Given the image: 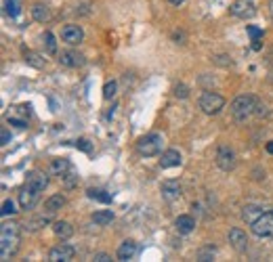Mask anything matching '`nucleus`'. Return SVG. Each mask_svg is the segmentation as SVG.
Here are the masks:
<instances>
[{
    "instance_id": "f257e3e1",
    "label": "nucleus",
    "mask_w": 273,
    "mask_h": 262,
    "mask_svg": "<svg viewBox=\"0 0 273 262\" xmlns=\"http://www.w3.org/2000/svg\"><path fill=\"white\" fill-rule=\"evenodd\" d=\"M19 244H21L19 225H2L0 227V258L9 260L13 254L19 250Z\"/></svg>"
},
{
    "instance_id": "f03ea898",
    "label": "nucleus",
    "mask_w": 273,
    "mask_h": 262,
    "mask_svg": "<svg viewBox=\"0 0 273 262\" xmlns=\"http://www.w3.org/2000/svg\"><path fill=\"white\" fill-rule=\"evenodd\" d=\"M255 109H257V99L252 94H240L231 103V113L238 124H246V120L255 113Z\"/></svg>"
},
{
    "instance_id": "7ed1b4c3",
    "label": "nucleus",
    "mask_w": 273,
    "mask_h": 262,
    "mask_svg": "<svg viewBox=\"0 0 273 262\" xmlns=\"http://www.w3.org/2000/svg\"><path fill=\"white\" fill-rule=\"evenodd\" d=\"M162 145H164L162 134L149 132V134H145V137H141L137 140V153L141 157H154L162 151Z\"/></svg>"
},
{
    "instance_id": "20e7f679",
    "label": "nucleus",
    "mask_w": 273,
    "mask_h": 262,
    "mask_svg": "<svg viewBox=\"0 0 273 262\" xmlns=\"http://www.w3.org/2000/svg\"><path fill=\"white\" fill-rule=\"evenodd\" d=\"M198 105H200V109L204 111L206 116H217V113H221V109L225 107V99L221 97L219 92L206 91V92H202Z\"/></svg>"
},
{
    "instance_id": "39448f33",
    "label": "nucleus",
    "mask_w": 273,
    "mask_h": 262,
    "mask_svg": "<svg viewBox=\"0 0 273 262\" xmlns=\"http://www.w3.org/2000/svg\"><path fill=\"white\" fill-rule=\"evenodd\" d=\"M252 233L261 239H273V212H263L258 218L250 225Z\"/></svg>"
},
{
    "instance_id": "423d86ee",
    "label": "nucleus",
    "mask_w": 273,
    "mask_h": 262,
    "mask_svg": "<svg viewBox=\"0 0 273 262\" xmlns=\"http://www.w3.org/2000/svg\"><path fill=\"white\" fill-rule=\"evenodd\" d=\"M217 166L223 172H231L238 166V155L233 151V147L229 145H221L217 149Z\"/></svg>"
},
{
    "instance_id": "0eeeda50",
    "label": "nucleus",
    "mask_w": 273,
    "mask_h": 262,
    "mask_svg": "<svg viewBox=\"0 0 273 262\" xmlns=\"http://www.w3.org/2000/svg\"><path fill=\"white\" fill-rule=\"evenodd\" d=\"M40 189L32 187V185H23L21 191H19V206H21V210H32L38 203V200H40Z\"/></svg>"
},
{
    "instance_id": "6e6552de",
    "label": "nucleus",
    "mask_w": 273,
    "mask_h": 262,
    "mask_svg": "<svg viewBox=\"0 0 273 262\" xmlns=\"http://www.w3.org/2000/svg\"><path fill=\"white\" fill-rule=\"evenodd\" d=\"M229 13L238 19H252L257 15L255 0H236V2L229 6Z\"/></svg>"
},
{
    "instance_id": "1a4fd4ad",
    "label": "nucleus",
    "mask_w": 273,
    "mask_h": 262,
    "mask_svg": "<svg viewBox=\"0 0 273 262\" xmlns=\"http://www.w3.org/2000/svg\"><path fill=\"white\" fill-rule=\"evenodd\" d=\"M61 40L67 42L69 46H76V44H80L82 40H84V31H82L80 25L69 23V25H65V28L61 30Z\"/></svg>"
},
{
    "instance_id": "9d476101",
    "label": "nucleus",
    "mask_w": 273,
    "mask_h": 262,
    "mask_svg": "<svg viewBox=\"0 0 273 262\" xmlns=\"http://www.w3.org/2000/svg\"><path fill=\"white\" fill-rule=\"evenodd\" d=\"M76 256V247L69 246V244H59L57 247L48 252V260L50 262H67Z\"/></svg>"
},
{
    "instance_id": "9b49d317",
    "label": "nucleus",
    "mask_w": 273,
    "mask_h": 262,
    "mask_svg": "<svg viewBox=\"0 0 273 262\" xmlns=\"http://www.w3.org/2000/svg\"><path fill=\"white\" fill-rule=\"evenodd\" d=\"M59 63L63 67H82L86 63V59L78 50H63L59 55Z\"/></svg>"
},
{
    "instance_id": "f8f14e48",
    "label": "nucleus",
    "mask_w": 273,
    "mask_h": 262,
    "mask_svg": "<svg viewBox=\"0 0 273 262\" xmlns=\"http://www.w3.org/2000/svg\"><path fill=\"white\" fill-rule=\"evenodd\" d=\"M160 193L166 201H177L183 195V187L179 185V181H164L160 187Z\"/></svg>"
},
{
    "instance_id": "ddd939ff",
    "label": "nucleus",
    "mask_w": 273,
    "mask_h": 262,
    "mask_svg": "<svg viewBox=\"0 0 273 262\" xmlns=\"http://www.w3.org/2000/svg\"><path fill=\"white\" fill-rule=\"evenodd\" d=\"M229 244H231L233 250L240 252V254L248 250V237H246V233L242 231V229H238V227L229 231Z\"/></svg>"
},
{
    "instance_id": "4468645a",
    "label": "nucleus",
    "mask_w": 273,
    "mask_h": 262,
    "mask_svg": "<svg viewBox=\"0 0 273 262\" xmlns=\"http://www.w3.org/2000/svg\"><path fill=\"white\" fill-rule=\"evenodd\" d=\"M137 252H139L137 241L126 239V241H122V244H120L118 252H116V258H118V260H122V262H126V260H132V258H135V256H137Z\"/></svg>"
},
{
    "instance_id": "2eb2a0df",
    "label": "nucleus",
    "mask_w": 273,
    "mask_h": 262,
    "mask_svg": "<svg viewBox=\"0 0 273 262\" xmlns=\"http://www.w3.org/2000/svg\"><path fill=\"white\" fill-rule=\"evenodd\" d=\"M181 153L177 149H168L162 153L160 157V168H175V166H181Z\"/></svg>"
},
{
    "instance_id": "dca6fc26",
    "label": "nucleus",
    "mask_w": 273,
    "mask_h": 262,
    "mask_svg": "<svg viewBox=\"0 0 273 262\" xmlns=\"http://www.w3.org/2000/svg\"><path fill=\"white\" fill-rule=\"evenodd\" d=\"M175 227H177V231H179L181 235H189L195 229V220H193V216L183 214V216H179V218L175 220Z\"/></svg>"
},
{
    "instance_id": "f3484780",
    "label": "nucleus",
    "mask_w": 273,
    "mask_h": 262,
    "mask_svg": "<svg viewBox=\"0 0 273 262\" xmlns=\"http://www.w3.org/2000/svg\"><path fill=\"white\" fill-rule=\"evenodd\" d=\"M25 185H32V187L44 191L48 185V176L44 174V172H30L28 178H25Z\"/></svg>"
},
{
    "instance_id": "a211bd4d",
    "label": "nucleus",
    "mask_w": 273,
    "mask_h": 262,
    "mask_svg": "<svg viewBox=\"0 0 273 262\" xmlns=\"http://www.w3.org/2000/svg\"><path fill=\"white\" fill-rule=\"evenodd\" d=\"M65 206V197H63L61 193H55V195H50L47 201H44V210H47V214H55V212H59V210Z\"/></svg>"
},
{
    "instance_id": "6ab92c4d",
    "label": "nucleus",
    "mask_w": 273,
    "mask_h": 262,
    "mask_svg": "<svg viewBox=\"0 0 273 262\" xmlns=\"http://www.w3.org/2000/svg\"><path fill=\"white\" fill-rule=\"evenodd\" d=\"M53 231L57 237H61V239H69L74 235V227L69 225L67 220H55L53 222Z\"/></svg>"
},
{
    "instance_id": "aec40b11",
    "label": "nucleus",
    "mask_w": 273,
    "mask_h": 262,
    "mask_svg": "<svg viewBox=\"0 0 273 262\" xmlns=\"http://www.w3.org/2000/svg\"><path fill=\"white\" fill-rule=\"evenodd\" d=\"M69 168H72V164L67 162V159H53V162H50V168H48V172L50 174H55V176H65L67 172H69Z\"/></svg>"
},
{
    "instance_id": "412c9836",
    "label": "nucleus",
    "mask_w": 273,
    "mask_h": 262,
    "mask_svg": "<svg viewBox=\"0 0 273 262\" xmlns=\"http://www.w3.org/2000/svg\"><path fill=\"white\" fill-rule=\"evenodd\" d=\"M32 17H34L38 23H47L48 19H50L48 6H47V4H42V2H36L34 6H32Z\"/></svg>"
},
{
    "instance_id": "4be33fe9",
    "label": "nucleus",
    "mask_w": 273,
    "mask_h": 262,
    "mask_svg": "<svg viewBox=\"0 0 273 262\" xmlns=\"http://www.w3.org/2000/svg\"><path fill=\"white\" fill-rule=\"evenodd\" d=\"M21 9H23L21 0H4V13L11 19H17L19 15H21Z\"/></svg>"
},
{
    "instance_id": "5701e85b",
    "label": "nucleus",
    "mask_w": 273,
    "mask_h": 262,
    "mask_svg": "<svg viewBox=\"0 0 273 262\" xmlns=\"http://www.w3.org/2000/svg\"><path fill=\"white\" fill-rule=\"evenodd\" d=\"M23 59H25V63L28 65H32V67H36V69H42L44 67V59L38 53H34V50H30V48H25L23 50Z\"/></svg>"
},
{
    "instance_id": "b1692460",
    "label": "nucleus",
    "mask_w": 273,
    "mask_h": 262,
    "mask_svg": "<svg viewBox=\"0 0 273 262\" xmlns=\"http://www.w3.org/2000/svg\"><path fill=\"white\" fill-rule=\"evenodd\" d=\"M113 220V212L112 210H99V212L93 214V222L99 227H107Z\"/></svg>"
},
{
    "instance_id": "393cba45",
    "label": "nucleus",
    "mask_w": 273,
    "mask_h": 262,
    "mask_svg": "<svg viewBox=\"0 0 273 262\" xmlns=\"http://www.w3.org/2000/svg\"><path fill=\"white\" fill-rule=\"evenodd\" d=\"M86 195H88V200H95L101 203H112V195L103 189H86Z\"/></svg>"
},
{
    "instance_id": "a878e982",
    "label": "nucleus",
    "mask_w": 273,
    "mask_h": 262,
    "mask_svg": "<svg viewBox=\"0 0 273 262\" xmlns=\"http://www.w3.org/2000/svg\"><path fill=\"white\" fill-rule=\"evenodd\" d=\"M261 214H263V208H258V206H246L244 212H242V218L248 222V225H252V222H255Z\"/></svg>"
},
{
    "instance_id": "bb28decb",
    "label": "nucleus",
    "mask_w": 273,
    "mask_h": 262,
    "mask_svg": "<svg viewBox=\"0 0 273 262\" xmlns=\"http://www.w3.org/2000/svg\"><path fill=\"white\" fill-rule=\"evenodd\" d=\"M50 216H53V214H47V216H40V218H36V220L25 222L23 229H25V231H36V229H40V227H44V225H48V222H50Z\"/></svg>"
},
{
    "instance_id": "cd10ccee",
    "label": "nucleus",
    "mask_w": 273,
    "mask_h": 262,
    "mask_svg": "<svg viewBox=\"0 0 273 262\" xmlns=\"http://www.w3.org/2000/svg\"><path fill=\"white\" fill-rule=\"evenodd\" d=\"M248 34H250V38H252V48L255 50H258L261 48V38H263V30H258V28H255V25H248Z\"/></svg>"
},
{
    "instance_id": "c85d7f7f",
    "label": "nucleus",
    "mask_w": 273,
    "mask_h": 262,
    "mask_svg": "<svg viewBox=\"0 0 273 262\" xmlns=\"http://www.w3.org/2000/svg\"><path fill=\"white\" fill-rule=\"evenodd\" d=\"M42 40H44V46H47V53L48 55H57V40H55L53 31H44Z\"/></svg>"
},
{
    "instance_id": "c756f323",
    "label": "nucleus",
    "mask_w": 273,
    "mask_h": 262,
    "mask_svg": "<svg viewBox=\"0 0 273 262\" xmlns=\"http://www.w3.org/2000/svg\"><path fill=\"white\" fill-rule=\"evenodd\" d=\"M116 88H118V84H116V82H107V84L103 86V99L105 101H110V99H113V97H116Z\"/></svg>"
},
{
    "instance_id": "7c9ffc66",
    "label": "nucleus",
    "mask_w": 273,
    "mask_h": 262,
    "mask_svg": "<svg viewBox=\"0 0 273 262\" xmlns=\"http://www.w3.org/2000/svg\"><path fill=\"white\" fill-rule=\"evenodd\" d=\"M212 258H214V247L212 246H208V247H204V250L198 252V260H202V262H208Z\"/></svg>"
},
{
    "instance_id": "2f4dec72",
    "label": "nucleus",
    "mask_w": 273,
    "mask_h": 262,
    "mask_svg": "<svg viewBox=\"0 0 273 262\" xmlns=\"http://www.w3.org/2000/svg\"><path fill=\"white\" fill-rule=\"evenodd\" d=\"M175 97L177 99H187L189 97V88L185 84H177L175 86Z\"/></svg>"
},
{
    "instance_id": "473e14b6",
    "label": "nucleus",
    "mask_w": 273,
    "mask_h": 262,
    "mask_svg": "<svg viewBox=\"0 0 273 262\" xmlns=\"http://www.w3.org/2000/svg\"><path fill=\"white\" fill-rule=\"evenodd\" d=\"M17 210H15V203H13L11 200H4L2 203V216H13Z\"/></svg>"
},
{
    "instance_id": "72a5a7b5",
    "label": "nucleus",
    "mask_w": 273,
    "mask_h": 262,
    "mask_svg": "<svg viewBox=\"0 0 273 262\" xmlns=\"http://www.w3.org/2000/svg\"><path fill=\"white\" fill-rule=\"evenodd\" d=\"M63 185H65V189L76 187V185H78V176H76V174H65V176H63Z\"/></svg>"
},
{
    "instance_id": "f704fd0d",
    "label": "nucleus",
    "mask_w": 273,
    "mask_h": 262,
    "mask_svg": "<svg viewBox=\"0 0 273 262\" xmlns=\"http://www.w3.org/2000/svg\"><path fill=\"white\" fill-rule=\"evenodd\" d=\"M74 145L78 147V149H82L84 153H91V145H88V140H86V139H80V140H76Z\"/></svg>"
},
{
    "instance_id": "c9c22d12",
    "label": "nucleus",
    "mask_w": 273,
    "mask_h": 262,
    "mask_svg": "<svg viewBox=\"0 0 273 262\" xmlns=\"http://www.w3.org/2000/svg\"><path fill=\"white\" fill-rule=\"evenodd\" d=\"M9 124H13V126H17V128H28V122L25 120H17V118H9Z\"/></svg>"
},
{
    "instance_id": "e433bc0d",
    "label": "nucleus",
    "mask_w": 273,
    "mask_h": 262,
    "mask_svg": "<svg viewBox=\"0 0 273 262\" xmlns=\"http://www.w3.org/2000/svg\"><path fill=\"white\" fill-rule=\"evenodd\" d=\"M93 260H97V262H110L112 256H110V254H105V252H99V254H95V256H93Z\"/></svg>"
},
{
    "instance_id": "4c0bfd02",
    "label": "nucleus",
    "mask_w": 273,
    "mask_h": 262,
    "mask_svg": "<svg viewBox=\"0 0 273 262\" xmlns=\"http://www.w3.org/2000/svg\"><path fill=\"white\" fill-rule=\"evenodd\" d=\"M9 140H11V132L4 128L2 132H0V143H2V145H9Z\"/></svg>"
},
{
    "instance_id": "58836bf2",
    "label": "nucleus",
    "mask_w": 273,
    "mask_h": 262,
    "mask_svg": "<svg viewBox=\"0 0 273 262\" xmlns=\"http://www.w3.org/2000/svg\"><path fill=\"white\" fill-rule=\"evenodd\" d=\"M168 2H170V4H173V6H181L183 2H185V0H168Z\"/></svg>"
},
{
    "instance_id": "ea45409f",
    "label": "nucleus",
    "mask_w": 273,
    "mask_h": 262,
    "mask_svg": "<svg viewBox=\"0 0 273 262\" xmlns=\"http://www.w3.org/2000/svg\"><path fill=\"white\" fill-rule=\"evenodd\" d=\"M267 151L273 153V140H271V143H267Z\"/></svg>"
},
{
    "instance_id": "a19ab883",
    "label": "nucleus",
    "mask_w": 273,
    "mask_h": 262,
    "mask_svg": "<svg viewBox=\"0 0 273 262\" xmlns=\"http://www.w3.org/2000/svg\"><path fill=\"white\" fill-rule=\"evenodd\" d=\"M271 15H273V0H271Z\"/></svg>"
}]
</instances>
